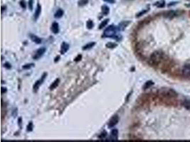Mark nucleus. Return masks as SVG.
<instances>
[{
	"label": "nucleus",
	"mask_w": 190,
	"mask_h": 142,
	"mask_svg": "<svg viewBox=\"0 0 190 142\" xmlns=\"http://www.w3.org/2000/svg\"><path fill=\"white\" fill-rule=\"evenodd\" d=\"M118 31V27L115 25H110L107 27L103 32V36L105 38H111V39H116V41H120L121 36L117 35V31Z\"/></svg>",
	"instance_id": "f257e3e1"
},
{
	"label": "nucleus",
	"mask_w": 190,
	"mask_h": 142,
	"mask_svg": "<svg viewBox=\"0 0 190 142\" xmlns=\"http://www.w3.org/2000/svg\"><path fill=\"white\" fill-rule=\"evenodd\" d=\"M163 53H161L160 51H156L153 53L152 55L150 57V60L152 63V64L154 65H157L158 63H160L161 60L163 58Z\"/></svg>",
	"instance_id": "f03ea898"
},
{
	"label": "nucleus",
	"mask_w": 190,
	"mask_h": 142,
	"mask_svg": "<svg viewBox=\"0 0 190 142\" xmlns=\"http://www.w3.org/2000/svg\"><path fill=\"white\" fill-rule=\"evenodd\" d=\"M46 75H47V73H44V74L41 75V78L39 79V80H38L37 81L34 83V85H33V90L34 92H36L38 91V90H39V88H40V86L41 85H42V83L44 82V80L46 79Z\"/></svg>",
	"instance_id": "7ed1b4c3"
},
{
	"label": "nucleus",
	"mask_w": 190,
	"mask_h": 142,
	"mask_svg": "<svg viewBox=\"0 0 190 142\" xmlns=\"http://www.w3.org/2000/svg\"><path fill=\"white\" fill-rule=\"evenodd\" d=\"M118 122H119V117H118V115L116 114V115L113 116V117H112V118L110 119L109 122H108V127H109V128L114 127V126H116V125L118 123Z\"/></svg>",
	"instance_id": "20e7f679"
},
{
	"label": "nucleus",
	"mask_w": 190,
	"mask_h": 142,
	"mask_svg": "<svg viewBox=\"0 0 190 142\" xmlns=\"http://www.w3.org/2000/svg\"><path fill=\"white\" fill-rule=\"evenodd\" d=\"M45 52H46V48H44V47L40 48L39 49H38L37 51H36V53H35L34 56H33V58L34 59V60H37V59L40 58L41 56L44 54Z\"/></svg>",
	"instance_id": "39448f33"
},
{
	"label": "nucleus",
	"mask_w": 190,
	"mask_h": 142,
	"mask_svg": "<svg viewBox=\"0 0 190 142\" xmlns=\"http://www.w3.org/2000/svg\"><path fill=\"white\" fill-rule=\"evenodd\" d=\"M118 139V130L116 129H113L110 132L109 140L110 141H117Z\"/></svg>",
	"instance_id": "423d86ee"
},
{
	"label": "nucleus",
	"mask_w": 190,
	"mask_h": 142,
	"mask_svg": "<svg viewBox=\"0 0 190 142\" xmlns=\"http://www.w3.org/2000/svg\"><path fill=\"white\" fill-rule=\"evenodd\" d=\"M182 71H183V74L186 77H190V63H188L184 66Z\"/></svg>",
	"instance_id": "0eeeda50"
},
{
	"label": "nucleus",
	"mask_w": 190,
	"mask_h": 142,
	"mask_svg": "<svg viewBox=\"0 0 190 142\" xmlns=\"http://www.w3.org/2000/svg\"><path fill=\"white\" fill-rule=\"evenodd\" d=\"M68 49H69V45H68V43H66V42H63L61 47V54H65V53L68 51Z\"/></svg>",
	"instance_id": "6e6552de"
},
{
	"label": "nucleus",
	"mask_w": 190,
	"mask_h": 142,
	"mask_svg": "<svg viewBox=\"0 0 190 142\" xmlns=\"http://www.w3.org/2000/svg\"><path fill=\"white\" fill-rule=\"evenodd\" d=\"M51 31L53 33L57 34L59 32V26L57 22H53L51 25Z\"/></svg>",
	"instance_id": "1a4fd4ad"
},
{
	"label": "nucleus",
	"mask_w": 190,
	"mask_h": 142,
	"mask_svg": "<svg viewBox=\"0 0 190 142\" xmlns=\"http://www.w3.org/2000/svg\"><path fill=\"white\" fill-rule=\"evenodd\" d=\"M41 12V7L40 4H38L37 7H36V12H35V14H34V19H35V20H37L38 18H39V16H40Z\"/></svg>",
	"instance_id": "9d476101"
},
{
	"label": "nucleus",
	"mask_w": 190,
	"mask_h": 142,
	"mask_svg": "<svg viewBox=\"0 0 190 142\" xmlns=\"http://www.w3.org/2000/svg\"><path fill=\"white\" fill-rule=\"evenodd\" d=\"M30 39H31V41L33 42L36 43V44H40L41 43V39L39 37H38L37 36L34 34H30Z\"/></svg>",
	"instance_id": "9b49d317"
},
{
	"label": "nucleus",
	"mask_w": 190,
	"mask_h": 142,
	"mask_svg": "<svg viewBox=\"0 0 190 142\" xmlns=\"http://www.w3.org/2000/svg\"><path fill=\"white\" fill-rule=\"evenodd\" d=\"M129 24H130V21H122L120 24H119L118 27V31H123L125 28H126L127 26H128V25Z\"/></svg>",
	"instance_id": "f8f14e48"
},
{
	"label": "nucleus",
	"mask_w": 190,
	"mask_h": 142,
	"mask_svg": "<svg viewBox=\"0 0 190 142\" xmlns=\"http://www.w3.org/2000/svg\"><path fill=\"white\" fill-rule=\"evenodd\" d=\"M59 82H60V80H59V78L56 79V80L53 82V83L51 85V86L49 87V89L51 90H54L55 88H57V86L59 85Z\"/></svg>",
	"instance_id": "ddd939ff"
},
{
	"label": "nucleus",
	"mask_w": 190,
	"mask_h": 142,
	"mask_svg": "<svg viewBox=\"0 0 190 142\" xmlns=\"http://www.w3.org/2000/svg\"><path fill=\"white\" fill-rule=\"evenodd\" d=\"M63 15H64V11L61 10V9H59V10H58L56 12V13H55L54 17L56 18V19H60V18L62 17Z\"/></svg>",
	"instance_id": "4468645a"
},
{
	"label": "nucleus",
	"mask_w": 190,
	"mask_h": 142,
	"mask_svg": "<svg viewBox=\"0 0 190 142\" xmlns=\"http://www.w3.org/2000/svg\"><path fill=\"white\" fill-rule=\"evenodd\" d=\"M96 45V43L95 42H90L89 43L86 44L85 46H84L83 47V51H85V50H88V49H90V48H93L94 46Z\"/></svg>",
	"instance_id": "2eb2a0df"
},
{
	"label": "nucleus",
	"mask_w": 190,
	"mask_h": 142,
	"mask_svg": "<svg viewBox=\"0 0 190 142\" xmlns=\"http://www.w3.org/2000/svg\"><path fill=\"white\" fill-rule=\"evenodd\" d=\"M110 12V9L109 7H107V6L104 5L102 7V13L103 14L105 15V16H106V15H108V14H109Z\"/></svg>",
	"instance_id": "dca6fc26"
},
{
	"label": "nucleus",
	"mask_w": 190,
	"mask_h": 142,
	"mask_svg": "<svg viewBox=\"0 0 190 142\" xmlns=\"http://www.w3.org/2000/svg\"><path fill=\"white\" fill-rule=\"evenodd\" d=\"M106 48H110V49H113V48H115L116 47L118 46V44L116 43H113V42H108V43L105 45Z\"/></svg>",
	"instance_id": "f3484780"
},
{
	"label": "nucleus",
	"mask_w": 190,
	"mask_h": 142,
	"mask_svg": "<svg viewBox=\"0 0 190 142\" xmlns=\"http://www.w3.org/2000/svg\"><path fill=\"white\" fill-rule=\"evenodd\" d=\"M108 21H109V19H105V20L103 21L102 22H101V24H100V26H99V29H102L103 27H105V26L108 24Z\"/></svg>",
	"instance_id": "a211bd4d"
},
{
	"label": "nucleus",
	"mask_w": 190,
	"mask_h": 142,
	"mask_svg": "<svg viewBox=\"0 0 190 142\" xmlns=\"http://www.w3.org/2000/svg\"><path fill=\"white\" fill-rule=\"evenodd\" d=\"M86 26L88 29H91L94 26V24H93V21L92 20H88L86 22Z\"/></svg>",
	"instance_id": "6ab92c4d"
},
{
	"label": "nucleus",
	"mask_w": 190,
	"mask_h": 142,
	"mask_svg": "<svg viewBox=\"0 0 190 142\" xmlns=\"http://www.w3.org/2000/svg\"><path fill=\"white\" fill-rule=\"evenodd\" d=\"M34 64L33 63H28V64H25V65H24L22 66V68L24 70H28V69H30L31 68H32V67L34 66Z\"/></svg>",
	"instance_id": "aec40b11"
},
{
	"label": "nucleus",
	"mask_w": 190,
	"mask_h": 142,
	"mask_svg": "<svg viewBox=\"0 0 190 142\" xmlns=\"http://www.w3.org/2000/svg\"><path fill=\"white\" fill-rule=\"evenodd\" d=\"M88 2V0H79V5L82 7V6L85 5Z\"/></svg>",
	"instance_id": "412c9836"
},
{
	"label": "nucleus",
	"mask_w": 190,
	"mask_h": 142,
	"mask_svg": "<svg viewBox=\"0 0 190 142\" xmlns=\"http://www.w3.org/2000/svg\"><path fill=\"white\" fill-rule=\"evenodd\" d=\"M27 130L28 131V132H31V131L33 130V123H32V122H30L29 123V124L27 125Z\"/></svg>",
	"instance_id": "4be33fe9"
},
{
	"label": "nucleus",
	"mask_w": 190,
	"mask_h": 142,
	"mask_svg": "<svg viewBox=\"0 0 190 142\" xmlns=\"http://www.w3.org/2000/svg\"><path fill=\"white\" fill-rule=\"evenodd\" d=\"M107 136V132H105V131H104L103 132H102L101 134L99 135L98 138L100 139H105V137Z\"/></svg>",
	"instance_id": "5701e85b"
},
{
	"label": "nucleus",
	"mask_w": 190,
	"mask_h": 142,
	"mask_svg": "<svg viewBox=\"0 0 190 142\" xmlns=\"http://www.w3.org/2000/svg\"><path fill=\"white\" fill-rule=\"evenodd\" d=\"M20 5L23 9H26V7H27V4H26V2H25V1H24V0H21V1H20Z\"/></svg>",
	"instance_id": "b1692460"
},
{
	"label": "nucleus",
	"mask_w": 190,
	"mask_h": 142,
	"mask_svg": "<svg viewBox=\"0 0 190 142\" xmlns=\"http://www.w3.org/2000/svg\"><path fill=\"white\" fill-rule=\"evenodd\" d=\"M28 6H29V10L31 11L33 10V0H29V1Z\"/></svg>",
	"instance_id": "393cba45"
},
{
	"label": "nucleus",
	"mask_w": 190,
	"mask_h": 142,
	"mask_svg": "<svg viewBox=\"0 0 190 142\" xmlns=\"http://www.w3.org/2000/svg\"><path fill=\"white\" fill-rule=\"evenodd\" d=\"M152 82L151 81H149V82H146V84H145V86H144V89H147V88H149V87L151 86L152 85Z\"/></svg>",
	"instance_id": "a878e982"
},
{
	"label": "nucleus",
	"mask_w": 190,
	"mask_h": 142,
	"mask_svg": "<svg viewBox=\"0 0 190 142\" xmlns=\"http://www.w3.org/2000/svg\"><path fill=\"white\" fill-rule=\"evenodd\" d=\"M81 59H82V56H81V54H79L74 58V61H76V62H79V61H80L81 60Z\"/></svg>",
	"instance_id": "bb28decb"
},
{
	"label": "nucleus",
	"mask_w": 190,
	"mask_h": 142,
	"mask_svg": "<svg viewBox=\"0 0 190 142\" xmlns=\"http://www.w3.org/2000/svg\"><path fill=\"white\" fill-rule=\"evenodd\" d=\"M148 12V10H145V11H142V12H140V13H138L137 14V15H136V17H140V16H142V14H145V13H146V12Z\"/></svg>",
	"instance_id": "cd10ccee"
},
{
	"label": "nucleus",
	"mask_w": 190,
	"mask_h": 142,
	"mask_svg": "<svg viewBox=\"0 0 190 142\" xmlns=\"http://www.w3.org/2000/svg\"><path fill=\"white\" fill-rule=\"evenodd\" d=\"M103 1L105 2L110 3V4H114L116 2V0H103Z\"/></svg>",
	"instance_id": "c85d7f7f"
},
{
	"label": "nucleus",
	"mask_w": 190,
	"mask_h": 142,
	"mask_svg": "<svg viewBox=\"0 0 190 142\" xmlns=\"http://www.w3.org/2000/svg\"><path fill=\"white\" fill-rule=\"evenodd\" d=\"M4 66H5L7 68H8V69H10V68H11V67H12L9 63H6L5 65H4Z\"/></svg>",
	"instance_id": "c756f323"
},
{
	"label": "nucleus",
	"mask_w": 190,
	"mask_h": 142,
	"mask_svg": "<svg viewBox=\"0 0 190 142\" xmlns=\"http://www.w3.org/2000/svg\"><path fill=\"white\" fill-rule=\"evenodd\" d=\"M7 92V88H1V94H4V92Z\"/></svg>",
	"instance_id": "7c9ffc66"
},
{
	"label": "nucleus",
	"mask_w": 190,
	"mask_h": 142,
	"mask_svg": "<svg viewBox=\"0 0 190 142\" xmlns=\"http://www.w3.org/2000/svg\"><path fill=\"white\" fill-rule=\"evenodd\" d=\"M59 58H60V56H57V57H56V58H55V60H54V62H55V63H56V62H57V61L59 60Z\"/></svg>",
	"instance_id": "2f4dec72"
},
{
	"label": "nucleus",
	"mask_w": 190,
	"mask_h": 142,
	"mask_svg": "<svg viewBox=\"0 0 190 142\" xmlns=\"http://www.w3.org/2000/svg\"><path fill=\"white\" fill-rule=\"evenodd\" d=\"M21 118H19V126H20V127H21Z\"/></svg>",
	"instance_id": "473e14b6"
}]
</instances>
